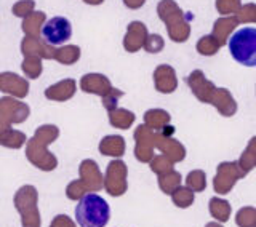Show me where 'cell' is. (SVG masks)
Returning <instances> with one entry per match:
<instances>
[{
	"instance_id": "obj_1",
	"label": "cell",
	"mask_w": 256,
	"mask_h": 227,
	"mask_svg": "<svg viewBox=\"0 0 256 227\" xmlns=\"http://www.w3.org/2000/svg\"><path fill=\"white\" fill-rule=\"evenodd\" d=\"M110 220L108 202L98 194H86L76 206V221L80 227H106Z\"/></svg>"
},
{
	"instance_id": "obj_2",
	"label": "cell",
	"mask_w": 256,
	"mask_h": 227,
	"mask_svg": "<svg viewBox=\"0 0 256 227\" xmlns=\"http://www.w3.org/2000/svg\"><path fill=\"white\" fill-rule=\"evenodd\" d=\"M229 52L237 62L246 68L256 66V29L242 28L229 38Z\"/></svg>"
},
{
	"instance_id": "obj_3",
	"label": "cell",
	"mask_w": 256,
	"mask_h": 227,
	"mask_svg": "<svg viewBox=\"0 0 256 227\" xmlns=\"http://www.w3.org/2000/svg\"><path fill=\"white\" fill-rule=\"evenodd\" d=\"M16 210L21 214L22 227H40V213L37 210V194L32 186L22 188L14 198Z\"/></svg>"
},
{
	"instance_id": "obj_4",
	"label": "cell",
	"mask_w": 256,
	"mask_h": 227,
	"mask_svg": "<svg viewBox=\"0 0 256 227\" xmlns=\"http://www.w3.org/2000/svg\"><path fill=\"white\" fill-rule=\"evenodd\" d=\"M42 36L46 44L50 45H62L72 37V24L68 18L54 16L48 20L42 28Z\"/></svg>"
},
{
	"instance_id": "obj_5",
	"label": "cell",
	"mask_w": 256,
	"mask_h": 227,
	"mask_svg": "<svg viewBox=\"0 0 256 227\" xmlns=\"http://www.w3.org/2000/svg\"><path fill=\"white\" fill-rule=\"evenodd\" d=\"M210 214L218 222H228L230 218V205L228 204L226 200H221L218 197H213L210 200Z\"/></svg>"
},
{
	"instance_id": "obj_6",
	"label": "cell",
	"mask_w": 256,
	"mask_h": 227,
	"mask_svg": "<svg viewBox=\"0 0 256 227\" xmlns=\"http://www.w3.org/2000/svg\"><path fill=\"white\" fill-rule=\"evenodd\" d=\"M236 222L238 227H256V208L244 206L236 214Z\"/></svg>"
},
{
	"instance_id": "obj_7",
	"label": "cell",
	"mask_w": 256,
	"mask_h": 227,
	"mask_svg": "<svg viewBox=\"0 0 256 227\" xmlns=\"http://www.w3.org/2000/svg\"><path fill=\"white\" fill-rule=\"evenodd\" d=\"M172 200L178 208H189L192 205V202H194V192L190 189L178 188L172 194Z\"/></svg>"
},
{
	"instance_id": "obj_8",
	"label": "cell",
	"mask_w": 256,
	"mask_h": 227,
	"mask_svg": "<svg viewBox=\"0 0 256 227\" xmlns=\"http://www.w3.org/2000/svg\"><path fill=\"white\" fill-rule=\"evenodd\" d=\"M188 186L194 190V192H200L205 189V174L202 172H194L188 176Z\"/></svg>"
},
{
	"instance_id": "obj_9",
	"label": "cell",
	"mask_w": 256,
	"mask_h": 227,
	"mask_svg": "<svg viewBox=\"0 0 256 227\" xmlns=\"http://www.w3.org/2000/svg\"><path fill=\"white\" fill-rule=\"evenodd\" d=\"M50 227H76V224L70 221V218L66 214H58L53 220Z\"/></svg>"
},
{
	"instance_id": "obj_10",
	"label": "cell",
	"mask_w": 256,
	"mask_h": 227,
	"mask_svg": "<svg viewBox=\"0 0 256 227\" xmlns=\"http://www.w3.org/2000/svg\"><path fill=\"white\" fill-rule=\"evenodd\" d=\"M205 227H222V222H216V221H213V222L205 224Z\"/></svg>"
}]
</instances>
